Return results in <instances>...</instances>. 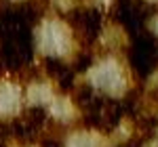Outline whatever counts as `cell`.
<instances>
[{
  "mask_svg": "<svg viewBox=\"0 0 158 147\" xmlns=\"http://www.w3.org/2000/svg\"><path fill=\"white\" fill-rule=\"evenodd\" d=\"M129 65L139 78H148L158 67V36L141 30L133 36V44L127 50Z\"/></svg>",
  "mask_w": 158,
  "mask_h": 147,
  "instance_id": "cell-1",
  "label": "cell"
},
{
  "mask_svg": "<svg viewBox=\"0 0 158 147\" xmlns=\"http://www.w3.org/2000/svg\"><path fill=\"white\" fill-rule=\"evenodd\" d=\"M101 11L97 9H74L68 13V23L76 40L82 44V49H91V44L97 42V36L101 32Z\"/></svg>",
  "mask_w": 158,
  "mask_h": 147,
  "instance_id": "cell-2",
  "label": "cell"
},
{
  "mask_svg": "<svg viewBox=\"0 0 158 147\" xmlns=\"http://www.w3.org/2000/svg\"><path fill=\"white\" fill-rule=\"evenodd\" d=\"M97 97V93H95V88L91 84H86V82H78V84L72 88V101L74 105L78 107V109H86L93 101Z\"/></svg>",
  "mask_w": 158,
  "mask_h": 147,
  "instance_id": "cell-3",
  "label": "cell"
},
{
  "mask_svg": "<svg viewBox=\"0 0 158 147\" xmlns=\"http://www.w3.org/2000/svg\"><path fill=\"white\" fill-rule=\"evenodd\" d=\"M40 147H65L61 137H53V135H44L40 139Z\"/></svg>",
  "mask_w": 158,
  "mask_h": 147,
  "instance_id": "cell-4",
  "label": "cell"
},
{
  "mask_svg": "<svg viewBox=\"0 0 158 147\" xmlns=\"http://www.w3.org/2000/svg\"><path fill=\"white\" fill-rule=\"evenodd\" d=\"M118 147H141V143H139L137 139H133V141H129V143H122V145H118Z\"/></svg>",
  "mask_w": 158,
  "mask_h": 147,
  "instance_id": "cell-5",
  "label": "cell"
}]
</instances>
